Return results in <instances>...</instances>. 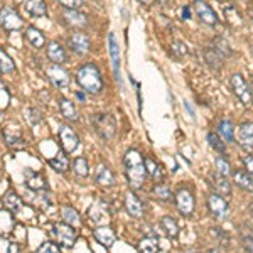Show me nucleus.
Segmentation results:
<instances>
[{"label":"nucleus","instance_id":"25","mask_svg":"<svg viewBox=\"0 0 253 253\" xmlns=\"http://www.w3.org/2000/svg\"><path fill=\"white\" fill-rule=\"evenodd\" d=\"M3 206H5V210H9L12 214H17L24 208V199L20 198L15 191H9V193L3 196Z\"/></svg>","mask_w":253,"mask_h":253},{"label":"nucleus","instance_id":"55","mask_svg":"<svg viewBox=\"0 0 253 253\" xmlns=\"http://www.w3.org/2000/svg\"><path fill=\"white\" fill-rule=\"evenodd\" d=\"M250 89H252V93H253V80H252V84H250Z\"/></svg>","mask_w":253,"mask_h":253},{"label":"nucleus","instance_id":"45","mask_svg":"<svg viewBox=\"0 0 253 253\" xmlns=\"http://www.w3.org/2000/svg\"><path fill=\"white\" fill-rule=\"evenodd\" d=\"M58 2L64 9H80L83 5V0H58Z\"/></svg>","mask_w":253,"mask_h":253},{"label":"nucleus","instance_id":"29","mask_svg":"<svg viewBox=\"0 0 253 253\" xmlns=\"http://www.w3.org/2000/svg\"><path fill=\"white\" fill-rule=\"evenodd\" d=\"M145 167H147V174L152 177L154 182H162V181H164V170H162V166L157 164L154 159L145 157Z\"/></svg>","mask_w":253,"mask_h":253},{"label":"nucleus","instance_id":"40","mask_svg":"<svg viewBox=\"0 0 253 253\" xmlns=\"http://www.w3.org/2000/svg\"><path fill=\"white\" fill-rule=\"evenodd\" d=\"M214 167H216V172L221 174V175H230L231 174V166H230V162H228V159L224 156L216 157Z\"/></svg>","mask_w":253,"mask_h":253},{"label":"nucleus","instance_id":"6","mask_svg":"<svg viewBox=\"0 0 253 253\" xmlns=\"http://www.w3.org/2000/svg\"><path fill=\"white\" fill-rule=\"evenodd\" d=\"M88 216L93 223L101 226V224H108L110 219H112V211H110V206L105 198H100L98 201L93 203L88 210Z\"/></svg>","mask_w":253,"mask_h":253},{"label":"nucleus","instance_id":"42","mask_svg":"<svg viewBox=\"0 0 253 253\" xmlns=\"http://www.w3.org/2000/svg\"><path fill=\"white\" fill-rule=\"evenodd\" d=\"M213 47L219 52V54L223 56V58H228V56H231V52H233V51H231V47H230V44H228L223 38H218V39H216Z\"/></svg>","mask_w":253,"mask_h":253},{"label":"nucleus","instance_id":"48","mask_svg":"<svg viewBox=\"0 0 253 253\" xmlns=\"http://www.w3.org/2000/svg\"><path fill=\"white\" fill-rule=\"evenodd\" d=\"M242 243H243V248L247 252H253V236H245Z\"/></svg>","mask_w":253,"mask_h":253},{"label":"nucleus","instance_id":"37","mask_svg":"<svg viewBox=\"0 0 253 253\" xmlns=\"http://www.w3.org/2000/svg\"><path fill=\"white\" fill-rule=\"evenodd\" d=\"M73 170L78 177H88L89 175V166H88V161L84 157H76L73 161Z\"/></svg>","mask_w":253,"mask_h":253},{"label":"nucleus","instance_id":"12","mask_svg":"<svg viewBox=\"0 0 253 253\" xmlns=\"http://www.w3.org/2000/svg\"><path fill=\"white\" fill-rule=\"evenodd\" d=\"M68 46L75 54L78 56H84L86 52H89V47H91V41H89V36L84 34V32H73L68 38Z\"/></svg>","mask_w":253,"mask_h":253},{"label":"nucleus","instance_id":"11","mask_svg":"<svg viewBox=\"0 0 253 253\" xmlns=\"http://www.w3.org/2000/svg\"><path fill=\"white\" fill-rule=\"evenodd\" d=\"M0 27L9 32L22 29V19H20V15L15 12V9H12L9 5L0 9Z\"/></svg>","mask_w":253,"mask_h":253},{"label":"nucleus","instance_id":"33","mask_svg":"<svg viewBox=\"0 0 253 253\" xmlns=\"http://www.w3.org/2000/svg\"><path fill=\"white\" fill-rule=\"evenodd\" d=\"M223 56L216 51L214 47H206L205 49V61L208 63V66L213 69H219L223 66Z\"/></svg>","mask_w":253,"mask_h":253},{"label":"nucleus","instance_id":"39","mask_svg":"<svg viewBox=\"0 0 253 253\" xmlns=\"http://www.w3.org/2000/svg\"><path fill=\"white\" fill-rule=\"evenodd\" d=\"M3 140H5V144L9 147H15L19 144H22V135H20L19 132H15V130H10V128H5L3 130Z\"/></svg>","mask_w":253,"mask_h":253},{"label":"nucleus","instance_id":"18","mask_svg":"<svg viewBox=\"0 0 253 253\" xmlns=\"http://www.w3.org/2000/svg\"><path fill=\"white\" fill-rule=\"evenodd\" d=\"M24 174H26V184L29 191H32V193H46V191H49L47 181L42 174L32 172L31 169H26Z\"/></svg>","mask_w":253,"mask_h":253},{"label":"nucleus","instance_id":"2","mask_svg":"<svg viewBox=\"0 0 253 253\" xmlns=\"http://www.w3.org/2000/svg\"><path fill=\"white\" fill-rule=\"evenodd\" d=\"M76 83L88 95H100L103 91V78L101 71L95 63H84L76 69Z\"/></svg>","mask_w":253,"mask_h":253},{"label":"nucleus","instance_id":"28","mask_svg":"<svg viewBox=\"0 0 253 253\" xmlns=\"http://www.w3.org/2000/svg\"><path fill=\"white\" fill-rule=\"evenodd\" d=\"M61 216H63V221H66L68 224H71V226H75L76 230L81 226V216L78 211L75 210L73 206H63L61 208Z\"/></svg>","mask_w":253,"mask_h":253},{"label":"nucleus","instance_id":"47","mask_svg":"<svg viewBox=\"0 0 253 253\" xmlns=\"http://www.w3.org/2000/svg\"><path fill=\"white\" fill-rule=\"evenodd\" d=\"M243 166H245V170H247L250 175H253V156L252 154H248V156L243 157Z\"/></svg>","mask_w":253,"mask_h":253},{"label":"nucleus","instance_id":"50","mask_svg":"<svg viewBox=\"0 0 253 253\" xmlns=\"http://www.w3.org/2000/svg\"><path fill=\"white\" fill-rule=\"evenodd\" d=\"M182 19H191V10H189V7H182Z\"/></svg>","mask_w":253,"mask_h":253},{"label":"nucleus","instance_id":"19","mask_svg":"<svg viewBox=\"0 0 253 253\" xmlns=\"http://www.w3.org/2000/svg\"><path fill=\"white\" fill-rule=\"evenodd\" d=\"M236 142L245 150L253 149V122H245L236 130Z\"/></svg>","mask_w":253,"mask_h":253},{"label":"nucleus","instance_id":"26","mask_svg":"<svg viewBox=\"0 0 253 253\" xmlns=\"http://www.w3.org/2000/svg\"><path fill=\"white\" fill-rule=\"evenodd\" d=\"M233 182L240 189L253 193V175H250L247 170H233Z\"/></svg>","mask_w":253,"mask_h":253},{"label":"nucleus","instance_id":"52","mask_svg":"<svg viewBox=\"0 0 253 253\" xmlns=\"http://www.w3.org/2000/svg\"><path fill=\"white\" fill-rule=\"evenodd\" d=\"M248 211H250V214L253 216V203H250V205H248Z\"/></svg>","mask_w":253,"mask_h":253},{"label":"nucleus","instance_id":"13","mask_svg":"<svg viewBox=\"0 0 253 253\" xmlns=\"http://www.w3.org/2000/svg\"><path fill=\"white\" fill-rule=\"evenodd\" d=\"M63 24L68 27H75V29H84L88 27L89 19L86 14H83L80 9H66L63 12Z\"/></svg>","mask_w":253,"mask_h":253},{"label":"nucleus","instance_id":"7","mask_svg":"<svg viewBox=\"0 0 253 253\" xmlns=\"http://www.w3.org/2000/svg\"><path fill=\"white\" fill-rule=\"evenodd\" d=\"M231 89H233V93L236 95V98H238L240 101L245 105V107H250V105L253 103V93L250 86L247 84V81H245V78L242 75H233L231 76Z\"/></svg>","mask_w":253,"mask_h":253},{"label":"nucleus","instance_id":"35","mask_svg":"<svg viewBox=\"0 0 253 253\" xmlns=\"http://www.w3.org/2000/svg\"><path fill=\"white\" fill-rule=\"evenodd\" d=\"M14 71H15L14 59L3 51V47H0V75H10Z\"/></svg>","mask_w":253,"mask_h":253},{"label":"nucleus","instance_id":"23","mask_svg":"<svg viewBox=\"0 0 253 253\" xmlns=\"http://www.w3.org/2000/svg\"><path fill=\"white\" fill-rule=\"evenodd\" d=\"M59 112L66 122H71V124L80 122V113L76 110V105L71 100H68V98H59Z\"/></svg>","mask_w":253,"mask_h":253},{"label":"nucleus","instance_id":"9","mask_svg":"<svg viewBox=\"0 0 253 253\" xmlns=\"http://www.w3.org/2000/svg\"><path fill=\"white\" fill-rule=\"evenodd\" d=\"M208 210L216 219H226L230 216V205L224 199V196L213 193L208 198Z\"/></svg>","mask_w":253,"mask_h":253},{"label":"nucleus","instance_id":"10","mask_svg":"<svg viewBox=\"0 0 253 253\" xmlns=\"http://www.w3.org/2000/svg\"><path fill=\"white\" fill-rule=\"evenodd\" d=\"M174 199H175V208H177V211L182 216H191L194 213V196L187 187L177 189Z\"/></svg>","mask_w":253,"mask_h":253},{"label":"nucleus","instance_id":"34","mask_svg":"<svg viewBox=\"0 0 253 253\" xmlns=\"http://www.w3.org/2000/svg\"><path fill=\"white\" fill-rule=\"evenodd\" d=\"M218 132H219V137H221L224 142H228V144L235 142V126H233V124H231L230 120H221V122H219Z\"/></svg>","mask_w":253,"mask_h":253},{"label":"nucleus","instance_id":"30","mask_svg":"<svg viewBox=\"0 0 253 253\" xmlns=\"http://www.w3.org/2000/svg\"><path fill=\"white\" fill-rule=\"evenodd\" d=\"M26 39L29 41V44L34 49H41L44 44H46V39H44L42 32H41L38 27H34V26H31V27H27V29H26Z\"/></svg>","mask_w":253,"mask_h":253},{"label":"nucleus","instance_id":"24","mask_svg":"<svg viewBox=\"0 0 253 253\" xmlns=\"http://www.w3.org/2000/svg\"><path fill=\"white\" fill-rule=\"evenodd\" d=\"M47 166L51 167L54 172L58 174H66L68 169H69V159L66 156V152L64 150H61V152L56 154L52 159H49L47 161Z\"/></svg>","mask_w":253,"mask_h":253},{"label":"nucleus","instance_id":"20","mask_svg":"<svg viewBox=\"0 0 253 253\" xmlns=\"http://www.w3.org/2000/svg\"><path fill=\"white\" fill-rule=\"evenodd\" d=\"M46 54H47L49 61L54 64H64L68 61L66 49H64V46H61L59 42H56V41H52V42L47 44Z\"/></svg>","mask_w":253,"mask_h":253},{"label":"nucleus","instance_id":"44","mask_svg":"<svg viewBox=\"0 0 253 253\" xmlns=\"http://www.w3.org/2000/svg\"><path fill=\"white\" fill-rule=\"evenodd\" d=\"M170 49H172V52L177 56V58H182V56L187 54V46L184 42H181V41H174Z\"/></svg>","mask_w":253,"mask_h":253},{"label":"nucleus","instance_id":"21","mask_svg":"<svg viewBox=\"0 0 253 253\" xmlns=\"http://www.w3.org/2000/svg\"><path fill=\"white\" fill-rule=\"evenodd\" d=\"M20 5L31 17H44V15H47V5L44 0H22Z\"/></svg>","mask_w":253,"mask_h":253},{"label":"nucleus","instance_id":"32","mask_svg":"<svg viewBox=\"0 0 253 253\" xmlns=\"http://www.w3.org/2000/svg\"><path fill=\"white\" fill-rule=\"evenodd\" d=\"M137 250L147 252V253H156V252H161V245H159V240L154 238V236H144V238L137 243Z\"/></svg>","mask_w":253,"mask_h":253},{"label":"nucleus","instance_id":"31","mask_svg":"<svg viewBox=\"0 0 253 253\" xmlns=\"http://www.w3.org/2000/svg\"><path fill=\"white\" fill-rule=\"evenodd\" d=\"M161 228L164 230V233L169 236V238H177L179 235V224L177 221L172 218V216H162L161 218Z\"/></svg>","mask_w":253,"mask_h":253},{"label":"nucleus","instance_id":"27","mask_svg":"<svg viewBox=\"0 0 253 253\" xmlns=\"http://www.w3.org/2000/svg\"><path fill=\"white\" fill-rule=\"evenodd\" d=\"M211 187L214 189V193L221 196H230L231 194V184L228 181V175H221L216 172L213 175V181H211Z\"/></svg>","mask_w":253,"mask_h":253},{"label":"nucleus","instance_id":"38","mask_svg":"<svg viewBox=\"0 0 253 253\" xmlns=\"http://www.w3.org/2000/svg\"><path fill=\"white\" fill-rule=\"evenodd\" d=\"M206 138H208V144L211 145V149H213V150H216V152H219V154L226 152V144H224V140L218 135V133L210 132Z\"/></svg>","mask_w":253,"mask_h":253},{"label":"nucleus","instance_id":"51","mask_svg":"<svg viewBox=\"0 0 253 253\" xmlns=\"http://www.w3.org/2000/svg\"><path fill=\"white\" fill-rule=\"evenodd\" d=\"M76 98H78L80 101H84V100H86V96H84V91H83V89H78V91H76Z\"/></svg>","mask_w":253,"mask_h":253},{"label":"nucleus","instance_id":"41","mask_svg":"<svg viewBox=\"0 0 253 253\" xmlns=\"http://www.w3.org/2000/svg\"><path fill=\"white\" fill-rule=\"evenodd\" d=\"M42 120H44V117H42V112H41L39 108H36V107H31L29 110H27V122H29L31 125H41L42 124Z\"/></svg>","mask_w":253,"mask_h":253},{"label":"nucleus","instance_id":"15","mask_svg":"<svg viewBox=\"0 0 253 253\" xmlns=\"http://www.w3.org/2000/svg\"><path fill=\"white\" fill-rule=\"evenodd\" d=\"M194 10L203 24H206V26H216L218 15H216V12L211 9V5L206 0H194Z\"/></svg>","mask_w":253,"mask_h":253},{"label":"nucleus","instance_id":"5","mask_svg":"<svg viewBox=\"0 0 253 253\" xmlns=\"http://www.w3.org/2000/svg\"><path fill=\"white\" fill-rule=\"evenodd\" d=\"M46 76L47 80L51 81V84L58 89H64L69 86L71 83V76H69V71L64 68V64H49L46 68Z\"/></svg>","mask_w":253,"mask_h":253},{"label":"nucleus","instance_id":"22","mask_svg":"<svg viewBox=\"0 0 253 253\" xmlns=\"http://www.w3.org/2000/svg\"><path fill=\"white\" fill-rule=\"evenodd\" d=\"M95 182L103 187H112L115 184V175H113L112 169L107 164H98L96 170H95Z\"/></svg>","mask_w":253,"mask_h":253},{"label":"nucleus","instance_id":"17","mask_svg":"<svg viewBox=\"0 0 253 253\" xmlns=\"http://www.w3.org/2000/svg\"><path fill=\"white\" fill-rule=\"evenodd\" d=\"M124 205H125V210H126V213H128L132 218H135V219H140L142 216H144V203L140 201V198L133 193V189L132 191H128V193L125 194V201H124Z\"/></svg>","mask_w":253,"mask_h":253},{"label":"nucleus","instance_id":"3","mask_svg":"<svg viewBox=\"0 0 253 253\" xmlns=\"http://www.w3.org/2000/svg\"><path fill=\"white\" fill-rule=\"evenodd\" d=\"M89 124L93 125L95 132L100 135L103 140H110L112 137H115L117 133V120L110 113H95L93 117H89Z\"/></svg>","mask_w":253,"mask_h":253},{"label":"nucleus","instance_id":"49","mask_svg":"<svg viewBox=\"0 0 253 253\" xmlns=\"http://www.w3.org/2000/svg\"><path fill=\"white\" fill-rule=\"evenodd\" d=\"M184 108L187 110V112H189V115H191V118H193V120H196V113H194V110L191 108V105L187 103V101H184Z\"/></svg>","mask_w":253,"mask_h":253},{"label":"nucleus","instance_id":"8","mask_svg":"<svg viewBox=\"0 0 253 253\" xmlns=\"http://www.w3.org/2000/svg\"><path fill=\"white\" fill-rule=\"evenodd\" d=\"M59 142H61V149H63L66 154L75 152V150L80 147L78 133H76L75 128H73L71 125H68V124L61 125V128H59Z\"/></svg>","mask_w":253,"mask_h":253},{"label":"nucleus","instance_id":"46","mask_svg":"<svg viewBox=\"0 0 253 253\" xmlns=\"http://www.w3.org/2000/svg\"><path fill=\"white\" fill-rule=\"evenodd\" d=\"M15 252L17 250V245H14V243H10L9 240H5V238H0V252Z\"/></svg>","mask_w":253,"mask_h":253},{"label":"nucleus","instance_id":"36","mask_svg":"<svg viewBox=\"0 0 253 253\" xmlns=\"http://www.w3.org/2000/svg\"><path fill=\"white\" fill-rule=\"evenodd\" d=\"M152 193L159 201H170V199H172V191H170V187L167 184H162V182H156Z\"/></svg>","mask_w":253,"mask_h":253},{"label":"nucleus","instance_id":"4","mask_svg":"<svg viewBox=\"0 0 253 253\" xmlns=\"http://www.w3.org/2000/svg\"><path fill=\"white\" fill-rule=\"evenodd\" d=\"M51 235L54 236L56 242L64 248H73L76 243V240H78V231H76V228L71 226V224H68L66 221L52 224Z\"/></svg>","mask_w":253,"mask_h":253},{"label":"nucleus","instance_id":"43","mask_svg":"<svg viewBox=\"0 0 253 253\" xmlns=\"http://www.w3.org/2000/svg\"><path fill=\"white\" fill-rule=\"evenodd\" d=\"M38 252H41V253H59L61 245L58 242H44L38 248Z\"/></svg>","mask_w":253,"mask_h":253},{"label":"nucleus","instance_id":"54","mask_svg":"<svg viewBox=\"0 0 253 253\" xmlns=\"http://www.w3.org/2000/svg\"><path fill=\"white\" fill-rule=\"evenodd\" d=\"M2 120H3V115H2V112H0V124H2Z\"/></svg>","mask_w":253,"mask_h":253},{"label":"nucleus","instance_id":"1","mask_svg":"<svg viewBox=\"0 0 253 253\" xmlns=\"http://www.w3.org/2000/svg\"><path fill=\"white\" fill-rule=\"evenodd\" d=\"M124 166H125V175H126V181H128L130 189L133 191L142 189L145 177L149 175L147 174L144 156L137 149H128L124 157Z\"/></svg>","mask_w":253,"mask_h":253},{"label":"nucleus","instance_id":"14","mask_svg":"<svg viewBox=\"0 0 253 253\" xmlns=\"http://www.w3.org/2000/svg\"><path fill=\"white\" fill-rule=\"evenodd\" d=\"M93 238H95V242L100 243L103 248L110 250L117 242V233L108 224H101V226H96L95 230H93Z\"/></svg>","mask_w":253,"mask_h":253},{"label":"nucleus","instance_id":"53","mask_svg":"<svg viewBox=\"0 0 253 253\" xmlns=\"http://www.w3.org/2000/svg\"><path fill=\"white\" fill-rule=\"evenodd\" d=\"M138 2H140V3H150L152 0H138Z\"/></svg>","mask_w":253,"mask_h":253},{"label":"nucleus","instance_id":"16","mask_svg":"<svg viewBox=\"0 0 253 253\" xmlns=\"http://www.w3.org/2000/svg\"><path fill=\"white\" fill-rule=\"evenodd\" d=\"M108 51H110V59H112L113 66V75L118 83H122V75H120V46H118V41L115 34L110 32L108 34Z\"/></svg>","mask_w":253,"mask_h":253}]
</instances>
